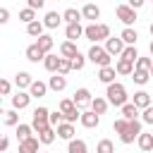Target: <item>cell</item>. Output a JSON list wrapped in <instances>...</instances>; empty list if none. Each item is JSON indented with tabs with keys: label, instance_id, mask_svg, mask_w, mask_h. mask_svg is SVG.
I'll use <instances>...</instances> for the list:
<instances>
[{
	"label": "cell",
	"instance_id": "8992f818",
	"mask_svg": "<svg viewBox=\"0 0 153 153\" xmlns=\"http://www.w3.org/2000/svg\"><path fill=\"white\" fill-rule=\"evenodd\" d=\"M141 131H143V129H141V120H129L127 129L120 134V141H122V143H134Z\"/></svg>",
	"mask_w": 153,
	"mask_h": 153
},
{
	"label": "cell",
	"instance_id": "83f0119b",
	"mask_svg": "<svg viewBox=\"0 0 153 153\" xmlns=\"http://www.w3.org/2000/svg\"><path fill=\"white\" fill-rule=\"evenodd\" d=\"M131 103H134L136 108H141V110H143V108H148V105H151V93H148V91H136Z\"/></svg>",
	"mask_w": 153,
	"mask_h": 153
},
{
	"label": "cell",
	"instance_id": "60d3db41",
	"mask_svg": "<svg viewBox=\"0 0 153 153\" xmlns=\"http://www.w3.org/2000/svg\"><path fill=\"white\" fill-rule=\"evenodd\" d=\"M19 19H22L24 24H31V22L36 19V10H31V7H24V10L19 12Z\"/></svg>",
	"mask_w": 153,
	"mask_h": 153
},
{
	"label": "cell",
	"instance_id": "484cf974",
	"mask_svg": "<svg viewBox=\"0 0 153 153\" xmlns=\"http://www.w3.org/2000/svg\"><path fill=\"white\" fill-rule=\"evenodd\" d=\"M136 143H139V148H141V151H146V153H148V151H153V131H148V134H146V131H141V134H139V139H136Z\"/></svg>",
	"mask_w": 153,
	"mask_h": 153
},
{
	"label": "cell",
	"instance_id": "f35d334b",
	"mask_svg": "<svg viewBox=\"0 0 153 153\" xmlns=\"http://www.w3.org/2000/svg\"><path fill=\"white\" fill-rule=\"evenodd\" d=\"M96 153H115V143L110 139H100L96 146Z\"/></svg>",
	"mask_w": 153,
	"mask_h": 153
},
{
	"label": "cell",
	"instance_id": "9a60e30c",
	"mask_svg": "<svg viewBox=\"0 0 153 153\" xmlns=\"http://www.w3.org/2000/svg\"><path fill=\"white\" fill-rule=\"evenodd\" d=\"M55 129H57V139H65V141H72V139H74V124H72V122L65 120V122H60Z\"/></svg>",
	"mask_w": 153,
	"mask_h": 153
},
{
	"label": "cell",
	"instance_id": "2e32d148",
	"mask_svg": "<svg viewBox=\"0 0 153 153\" xmlns=\"http://www.w3.org/2000/svg\"><path fill=\"white\" fill-rule=\"evenodd\" d=\"M31 84H33V76H31L29 72H17V74H14V86H17V88L29 91Z\"/></svg>",
	"mask_w": 153,
	"mask_h": 153
},
{
	"label": "cell",
	"instance_id": "7402d4cb",
	"mask_svg": "<svg viewBox=\"0 0 153 153\" xmlns=\"http://www.w3.org/2000/svg\"><path fill=\"white\" fill-rule=\"evenodd\" d=\"M120 110H122V117L124 120H139L141 117V108H136L134 103H124Z\"/></svg>",
	"mask_w": 153,
	"mask_h": 153
},
{
	"label": "cell",
	"instance_id": "d590c367",
	"mask_svg": "<svg viewBox=\"0 0 153 153\" xmlns=\"http://www.w3.org/2000/svg\"><path fill=\"white\" fill-rule=\"evenodd\" d=\"M57 65H60V57H57V55H53V53H48V55H45V60H43V67H45L48 72H57Z\"/></svg>",
	"mask_w": 153,
	"mask_h": 153
},
{
	"label": "cell",
	"instance_id": "ab89813d",
	"mask_svg": "<svg viewBox=\"0 0 153 153\" xmlns=\"http://www.w3.org/2000/svg\"><path fill=\"white\" fill-rule=\"evenodd\" d=\"M86 60H88V57H84L81 53H76V55L72 57V72H81L84 65H86Z\"/></svg>",
	"mask_w": 153,
	"mask_h": 153
},
{
	"label": "cell",
	"instance_id": "1f68e13d",
	"mask_svg": "<svg viewBox=\"0 0 153 153\" xmlns=\"http://www.w3.org/2000/svg\"><path fill=\"white\" fill-rule=\"evenodd\" d=\"M120 36H122V41H124L127 45H136V41H139V33H136V29H131V26H124V31H122Z\"/></svg>",
	"mask_w": 153,
	"mask_h": 153
},
{
	"label": "cell",
	"instance_id": "3957f363",
	"mask_svg": "<svg viewBox=\"0 0 153 153\" xmlns=\"http://www.w3.org/2000/svg\"><path fill=\"white\" fill-rule=\"evenodd\" d=\"M86 57L93 62V65H98V67H108V65H112V55L105 50V45L100 48L98 43H93L91 48H88V53H86Z\"/></svg>",
	"mask_w": 153,
	"mask_h": 153
},
{
	"label": "cell",
	"instance_id": "f5cc1de1",
	"mask_svg": "<svg viewBox=\"0 0 153 153\" xmlns=\"http://www.w3.org/2000/svg\"><path fill=\"white\" fill-rule=\"evenodd\" d=\"M148 50H151V57H153V41H151V45H148Z\"/></svg>",
	"mask_w": 153,
	"mask_h": 153
},
{
	"label": "cell",
	"instance_id": "f546056e",
	"mask_svg": "<svg viewBox=\"0 0 153 153\" xmlns=\"http://www.w3.org/2000/svg\"><path fill=\"white\" fill-rule=\"evenodd\" d=\"M62 19H65L67 24H74V22H81V19H84V14H81V10H74V7H67V10L62 12Z\"/></svg>",
	"mask_w": 153,
	"mask_h": 153
},
{
	"label": "cell",
	"instance_id": "9c48e42d",
	"mask_svg": "<svg viewBox=\"0 0 153 153\" xmlns=\"http://www.w3.org/2000/svg\"><path fill=\"white\" fill-rule=\"evenodd\" d=\"M79 124L86 127V129H96V127L100 124V115L93 112V110H81V120H79Z\"/></svg>",
	"mask_w": 153,
	"mask_h": 153
},
{
	"label": "cell",
	"instance_id": "ffe728a7",
	"mask_svg": "<svg viewBox=\"0 0 153 153\" xmlns=\"http://www.w3.org/2000/svg\"><path fill=\"white\" fill-rule=\"evenodd\" d=\"M38 143H41V139H36V136H31L26 141H19V153H41Z\"/></svg>",
	"mask_w": 153,
	"mask_h": 153
},
{
	"label": "cell",
	"instance_id": "ba28073f",
	"mask_svg": "<svg viewBox=\"0 0 153 153\" xmlns=\"http://www.w3.org/2000/svg\"><path fill=\"white\" fill-rule=\"evenodd\" d=\"M31 93L29 91H22V88H17V93L12 96V108L14 110H24V108H29V103H31Z\"/></svg>",
	"mask_w": 153,
	"mask_h": 153
},
{
	"label": "cell",
	"instance_id": "8d00e7d4",
	"mask_svg": "<svg viewBox=\"0 0 153 153\" xmlns=\"http://www.w3.org/2000/svg\"><path fill=\"white\" fill-rule=\"evenodd\" d=\"M120 57H124V60H129V62H134L136 65V60H139V50H136V45H127L124 50H122V55Z\"/></svg>",
	"mask_w": 153,
	"mask_h": 153
},
{
	"label": "cell",
	"instance_id": "603a6c76",
	"mask_svg": "<svg viewBox=\"0 0 153 153\" xmlns=\"http://www.w3.org/2000/svg\"><path fill=\"white\" fill-rule=\"evenodd\" d=\"M60 22H65L62 19V14H57V12H45V17H43V24H45V29H57L60 26Z\"/></svg>",
	"mask_w": 153,
	"mask_h": 153
},
{
	"label": "cell",
	"instance_id": "b9f144b4",
	"mask_svg": "<svg viewBox=\"0 0 153 153\" xmlns=\"http://www.w3.org/2000/svg\"><path fill=\"white\" fill-rule=\"evenodd\" d=\"M72 72V60L69 57H60V65H57V74H69Z\"/></svg>",
	"mask_w": 153,
	"mask_h": 153
},
{
	"label": "cell",
	"instance_id": "52a82bcc",
	"mask_svg": "<svg viewBox=\"0 0 153 153\" xmlns=\"http://www.w3.org/2000/svg\"><path fill=\"white\" fill-rule=\"evenodd\" d=\"M115 14H117V19H120L124 26H131V24L136 22V10H134L131 5H117V7H115Z\"/></svg>",
	"mask_w": 153,
	"mask_h": 153
},
{
	"label": "cell",
	"instance_id": "bcb514c9",
	"mask_svg": "<svg viewBox=\"0 0 153 153\" xmlns=\"http://www.w3.org/2000/svg\"><path fill=\"white\" fill-rule=\"evenodd\" d=\"M127 124H129V120H124V117H120V120H115V122H112V129H115L117 134H122V131L127 129Z\"/></svg>",
	"mask_w": 153,
	"mask_h": 153
},
{
	"label": "cell",
	"instance_id": "6da1fadb",
	"mask_svg": "<svg viewBox=\"0 0 153 153\" xmlns=\"http://www.w3.org/2000/svg\"><path fill=\"white\" fill-rule=\"evenodd\" d=\"M105 98H108V100H110V105H115V108H122L124 103H129L127 88H124V84H120V81L108 84V88H105Z\"/></svg>",
	"mask_w": 153,
	"mask_h": 153
},
{
	"label": "cell",
	"instance_id": "e0dca14e",
	"mask_svg": "<svg viewBox=\"0 0 153 153\" xmlns=\"http://www.w3.org/2000/svg\"><path fill=\"white\" fill-rule=\"evenodd\" d=\"M81 14H84V19L96 22V19H100V7H98V5H93V2H86V5L81 7Z\"/></svg>",
	"mask_w": 153,
	"mask_h": 153
},
{
	"label": "cell",
	"instance_id": "7c38bea8",
	"mask_svg": "<svg viewBox=\"0 0 153 153\" xmlns=\"http://www.w3.org/2000/svg\"><path fill=\"white\" fill-rule=\"evenodd\" d=\"M72 100H74L79 108H86V105H91L93 96H91V91H88V88H76V91H74V96H72Z\"/></svg>",
	"mask_w": 153,
	"mask_h": 153
},
{
	"label": "cell",
	"instance_id": "30bf717a",
	"mask_svg": "<svg viewBox=\"0 0 153 153\" xmlns=\"http://www.w3.org/2000/svg\"><path fill=\"white\" fill-rule=\"evenodd\" d=\"M124 48H127V43L122 41V36H117V38H112V36H110V38L105 41V50H108L110 55H122V50H124Z\"/></svg>",
	"mask_w": 153,
	"mask_h": 153
},
{
	"label": "cell",
	"instance_id": "e575fe53",
	"mask_svg": "<svg viewBox=\"0 0 153 153\" xmlns=\"http://www.w3.org/2000/svg\"><path fill=\"white\" fill-rule=\"evenodd\" d=\"M31 131H33V127L31 124H17V141H26V139H31Z\"/></svg>",
	"mask_w": 153,
	"mask_h": 153
},
{
	"label": "cell",
	"instance_id": "d4e9b609",
	"mask_svg": "<svg viewBox=\"0 0 153 153\" xmlns=\"http://www.w3.org/2000/svg\"><path fill=\"white\" fill-rule=\"evenodd\" d=\"M38 139H41L43 146H50V143L57 139V129H55V127H45L43 131H38Z\"/></svg>",
	"mask_w": 153,
	"mask_h": 153
},
{
	"label": "cell",
	"instance_id": "4fadbf2b",
	"mask_svg": "<svg viewBox=\"0 0 153 153\" xmlns=\"http://www.w3.org/2000/svg\"><path fill=\"white\" fill-rule=\"evenodd\" d=\"M45 55H48V53H43L38 43H31V45L26 48V60H29V62H43Z\"/></svg>",
	"mask_w": 153,
	"mask_h": 153
},
{
	"label": "cell",
	"instance_id": "f6af8a7d",
	"mask_svg": "<svg viewBox=\"0 0 153 153\" xmlns=\"http://www.w3.org/2000/svg\"><path fill=\"white\" fill-rule=\"evenodd\" d=\"M60 122H65V115H62V110L57 108L55 112H50V124H53V127H57Z\"/></svg>",
	"mask_w": 153,
	"mask_h": 153
},
{
	"label": "cell",
	"instance_id": "74e56055",
	"mask_svg": "<svg viewBox=\"0 0 153 153\" xmlns=\"http://www.w3.org/2000/svg\"><path fill=\"white\" fill-rule=\"evenodd\" d=\"M17 112H19V110H14V108L2 112V115H5V124H7V127H17V124H19V115H17Z\"/></svg>",
	"mask_w": 153,
	"mask_h": 153
},
{
	"label": "cell",
	"instance_id": "ee69618b",
	"mask_svg": "<svg viewBox=\"0 0 153 153\" xmlns=\"http://www.w3.org/2000/svg\"><path fill=\"white\" fill-rule=\"evenodd\" d=\"M151 67H153V57H141V55H139L136 69H148V72H151Z\"/></svg>",
	"mask_w": 153,
	"mask_h": 153
},
{
	"label": "cell",
	"instance_id": "ac0fdd59",
	"mask_svg": "<svg viewBox=\"0 0 153 153\" xmlns=\"http://www.w3.org/2000/svg\"><path fill=\"white\" fill-rule=\"evenodd\" d=\"M84 29H86V26H81L79 22H74V24H67V29H65V36H67V41H76V38H81V36H84Z\"/></svg>",
	"mask_w": 153,
	"mask_h": 153
},
{
	"label": "cell",
	"instance_id": "277c9868",
	"mask_svg": "<svg viewBox=\"0 0 153 153\" xmlns=\"http://www.w3.org/2000/svg\"><path fill=\"white\" fill-rule=\"evenodd\" d=\"M57 108L62 110V115H65V120H67V122H72V124H74L76 120H81V108H79L72 98H62Z\"/></svg>",
	"mask_w": 153,
	"mask_h": 153
},
{
	"label": "cell",
	"instance_id": "5b68a950",
	"mask_svg": "<svg viewBox=\"0 0 153 153\" xmlns=\"http://www.w3.org/2000/svg\"><path fill=\"white\" fill-rule=\"evenodd\" d=\"M31 127H33V131H43L45 127H53V124H50V110H48V108H43V105H38V108L33 110Z\"/></svg>",
	"mask_w": 153,
	"mask_h": 153
},
{
	"label": "cell",
	"instance_id": "d6a6232c",
	"mask_svg": "<svg viewBox=\"0 0 153 153\" xmlns=\"http://www.w3.org/2000/svg\"><path fill=\"white\" fill-rule=\"evenodd\" d=\"M131 79H134V84L143 86V84H148V79H153V76H151V72H148V69H134Z\"/></svg>",
	"mask_w": 153,
	"mask_h": 153
},
{
	"label": "cell",
	"instance_id": "c3c4849f",
	"mask_svg": "<svg viewBox=\"0 0 153 153\" xmlns=\"http://www.w3.org/2000/svg\"><path fill=\"white\" fill-rule=\"evenodd\" d=\"M26 7H31V10H43V7H45V0H26Z\"/></svg>",
	"mask_w": 153,
	"mask_h": 153
},
{
	"label": "cell",
	"instance_id": "816d5d0a",
	"mask_svg": "<svg viewBox=\"0 0 153 153\" xmlns=\"http://www.w3.org/2000/svg\"><path fill=\"white\" fill-rule=\"evenodd\" d=\"M7 148H10V139H7V136H2V141H0V151H2V153H7Z\"/></svg>",
	"mask_w": 153,
	"mask_h": 153
},
{
	"label": "cell",
	"instance_id": "4316f807",
	"mask_svg": "<svg viewBox=\"0 0 153 153\" xmlns=\"http://www.w3.org/2000/svg\"><path fill=\"white\" fill-rule=\"evenodd\" d=\"M67 153H88V146L84 139H72L67 141Z\"/></svg>",
	"mask_w": 153,
	"mask_h": 153
},
{
	"label": "cell",
	"instance_id": "9f6ffc18",
	"mask_svg": "<svg viewBox=\"0 0 153 153\" xmlns=\"http://www.w3.org/2000/svg\"><path fill=\"white\" fill-rule=\"evenodd\" d=\"M41 153H45V151H41Z\"/></svg>",
	"mask_w": 153,
	"mask_h": 153
},
{
	"label": "cell",
	"instance_id": "db71d44e",
	"mask_svg": "<svg viewBox=\"0 0 153 153\" xmlns=\"http://www.w3.org/2000/svg\"><path fill=\"white\" fill-rule=\"evenodd\" d=\"M148 31H151V36H153V24H151V29H148Z\"/></svg>",
	"mask_w": 153,
	"mask_h": 153
},
{
	"label": "cell",
	"instance_id": "7bdbcfd3",
	"mask_svg": "<svg viewBox=\"0 0 153 153\" xmlns=\"http://www.w3.org/2000/svg\"><path fill=\"white\" fill-rule=\"evenodd\" d=\"M141 122L153 127V105H148V108H143V110H141Z\"/></svg>",
	"mask_w": 153,
	"mask_h": 153
},
{
	"label": "cell",
	"instance_id": "11a10c76",
	"mask_svg": "<svg viewBox=\"0 0 153 153\" xmlns=\"http://www.w3.org/2000/svg\"><path fill=\"white\" fill-rule=\"evenodd\" d=\"M151 76H153V67H151Z\"/></svg>",
	"mask_w": 153,
	"mask_h": 153
},
{
	"label": "cell",
	"instance_id": "7dc6e473",
	"mask_svg": "<svg viewBox=\"0 0 153 153\" xmlns=\"http://www.w3.org/2000/svg\"><path fill=\"white\" fill-rule=\"evenodd\" d=\"M0 93H2V96H10V93H12V84H10L7 79L0 81Z\"/></svg>",
	"mask_w": 153,
	"mask_h": 153
},
{
	"label": "cell",
	"instance_id": "8fae6325",
	"mask_svg": "<svg viewBox=\"0 0 153 153\" xmlns=\"http://www.w3.org/2000/svg\"><path fill=\"white\" fill-rule=\"evenodd\" d=\"M48 86H50V91L60 93V91H65V88H67V76H65V74H57V72H53V76L48 79Z\"/></svg>",
	"mask_w": 153,
	"mask_h": 153
},
{
	"label": "cell",
	"instance_id": "5bb4252c",
	"mask_svg": "<svg viewBox=\"0 0 153 153\" xmlns=\"http://www.w3.org/2000/svg\"><path fill=\"white\" fill-rule=\"evenodd\" d=\"M115 69H117V74H122V76H131V74H134V69H136V65H134V62H129V60H124V57H117Z\"/></svg>",
	"mask_w": 153,
	"mask_h": 153
},
{
	"label": "cell",
	"instance_id": "f907efd6",
	"mask_svg": "<svg viewBox=\"0 0 153 153\" xmlns=\"http://www.w3.org/2000/svg\"><path fill=\"white\" fill-rule=\"evenodd\" d=\"M127 5H131V7H134V10H141V7H143V5H146V0H129V2H127Z\"/></svg>",
	"mask_w": 153,
	"mask_h": 153
},
{
	"label": "cell",
	"instance_id": "cb8c5ba5",
	"mask_svg": "<svg viewBox=\"0 0 153 153\" xmlns=\"http://www.w3.org/2000/svg\"><path fill=\"white\" fill-rule=\"evenodd\" d=\"M48 88H50V86H48L45 81H36V79H33V84L29 86V93H31L33 98H43V96L48 93Z\"/></svg>",
	"mask_w": 153,
	"mask_h": 153
},
{
	"label": "cell",
	"instance_id": "f1b7e54d",
	"mask_svg": "<svg viewBox=\"0 0 153 153\" xmlns=\"http://www.w3.org/2000/svg\"><path fill=\"white\" fill-rule=\"evenodd\" d=\"M108 105H110V100H108V98H103V96H96V98L91 100V110H93V112H98V115H105Z\"/></svg>",
	"mask_w": 153,
	"mask_h": 153
},
{
	"label": "cell",
	"instance_id": "4dcf8cb0",
	"mask_svg": "<svg viewBox=\"0 0 153 153\" xmlns=\"http://www.w3.org/2000/svg\"><path fill=\"white\" fill-rule=\"evenodd\" d=\"M43 29H45V24H43V22H38V19H33L31 24H26V33H29L31 38L43 36Z\"/></svg>",
	"mask_w": 153,
	"mask_h": 153
},
{
	"label": "cell",
	"instance_id": "d6986e66",
	"mask_svg": "<svg viewBox=\"0 0 153 153\" xmlns=\"http://www.w3.org/2000/svg\"><path fill=\"white\" fill-rule=\"evenodd\" d=\"M115 76H117V69H115L112 65H108V67H100V69H98V79H100L105 86H108V84H112V81H115Z\"/></svg>",
	"mask_w": 153,
	"mask_h": 153
},
{
	"label": "cell",
	"instance_id": "7a4b0ae2",
	"mask_svg": "<svg viewBox=\"0 0 153 153\" xmlns=\"http://www.w3.org/2000/svg\"><path fill=\"white\" fill-rule=\"evenodd\" d=\"M84 36H86L91 43H98V41H108V38H110V26H108V24H98V22H91V24L84 29Z\"/></svg>",
	"mask_w": 153,
	"mask_h": 153
},
{
	"label": "cell",
	"instance_id": "44dd1931",
	"mask_svg": "<svg viewBox=\"0 0 153 153\" xmlns=\"http://www.w3.org/2000/svg\"><path fill=\"white\" fill-rule=\"evenodd\" d=\"M76 53H79V48H76L74 41H62V43H60V57H69V60H72Z\"/></svg>",
	"mask_w": 153,
	"mask_h": 153
},
{
	"label": "cell",
	"instance_id": "836d02e7",
	"mask_svg": "<svg viewBox=\"0 0 153 153\" xmlns=\"http://www.w3.org/2000/svg\"><path fill=\"white\" fill-rule=\"evenodd\" d=\"M36 43L41 45V50H43V53H50V50H53V45H55V41H53V36H48V33H43V36H38V38H36Z\"/></svg>",
	"mask_w": 153,
	"mask_h": 153
},
{
	"label": "cell",
	"instance_id": "681fc988",
	"mask_svg": "<svg viewBox=\"0 0 153 153\" xmlns=\"http://www.w3.org/2000/svg\"><path fill=\"white\" fill-rule=\"evenodd\" d=\"M7 22H10V10L2 7V10H0V24H7Z\"/></svg>",
	"mask_w": 153,
	"mask_h": 153
}]
</instances>
